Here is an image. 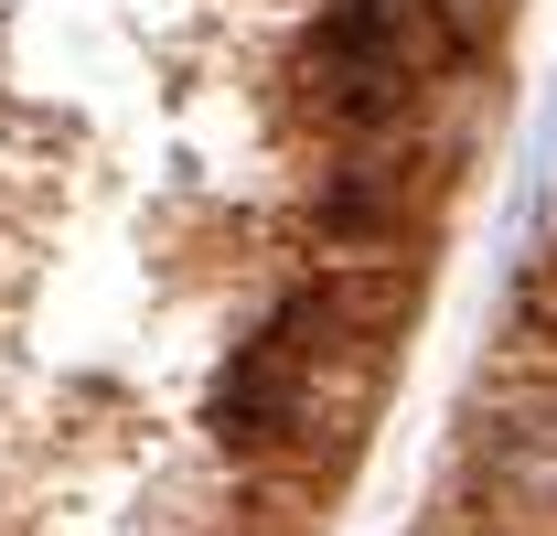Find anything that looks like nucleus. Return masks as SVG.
Instances as JSON below:
<instances>
[{"instance_id": "f257e3e1", "label": "nucleus", "mask_w": 557, "mask_h": 536, "mask_svg": "<svg viewBox=\"0 0 557 536\" xmlns=\"http://www.w3.org/2000/svg\"><path fill=\"white\" fill-rule=\"evenodd\" d=\"M450 65V0H333L311 22V108L333 130L375 139L418 108V86Z\"/></svg>"}, {"instance_id": "f03ea898", "label": "nucleus", "mask_w": 557, "mask_h": 536, "mask_svg": "<svg viewBox=\"0 0 557 536\" xmlns=\"http://www.w3.org/2000/svg\"><path fill=\"white\" fill-rule=\"evenodd\" d=\"M483 494H493V515H504V536L557 526V398L525 407V418H504L483 440Z\"/></svg>"}, {"instance_id": "7ed1b4c3", "label": "nucleus", "mask_w": 557, "mask_h": 536, "mask_svg": "<svg viewBox=\"0 0 557 536\" xmlns=\"http://www.w3.org/2000/svg\"><path fill=\"white\" fill-rule=\"evenodd\" d=\"M493 536H504V526H493Z\"/></svg>"}]
</instances>
